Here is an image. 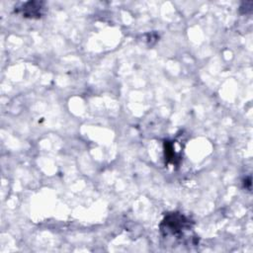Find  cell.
I'll list each match as a JSON object with an SVG mask.
<instances>
[{
	"mask_svg": "<svg viewBox=\"0 0 253 253\" xmlns=\"http://www.w3.org/2000/svg\"><path fill=\"white\" fill-rule=\"evenodd\" d=\"M44 3L42 1H29L24 3L17 12L21 13L23 17L30 19H39L42 17L43 12Z\"/></svg>",
	"mask_w": 253,
	"mask_h": 253,
	"instance_id": "7a4b0ae2",
	"label": "cell"
},
{
	"mask_svg": "<svg viewBox=\"0 0 253 253\" xmlns=\"http://www.w3.org/2000/svg\"><path fill=\"white\" fill-rule=\"evenodd\" d=\"M164 151H165V159L168 163L178 164L180 161V157L178 153L174 151V144L173 141H165L164 143Z\"/></svg>",
	"mask_w": 253,
	"mask_h": 253,
	"instance_id": "3957f363",
	"label": "cell"
},
{
	"mask_svg": "<svg viewBox=\"0 0 253 253\" xmlns=\"http://www.w3.org/2000/svg\"><path fill=\"white\" fill-rule=\"evenodd\" d=\"M192 228V222L180 212H170L165 215L160 223V230L163 235L180 236L185 230Z\"/></svg>",
	"mask_w": 253,
	"mask_h": 253,
	"instance_id": "6da1fadb",
	"label": "cell"
}]
</instances>
